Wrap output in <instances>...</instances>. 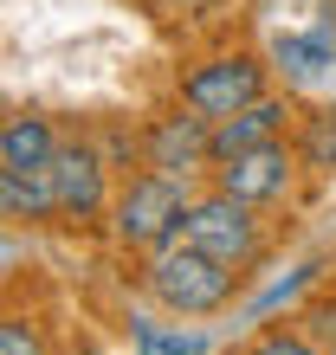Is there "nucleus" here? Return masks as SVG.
<instances>
[{"instance_id":"15","label":"nucleus","mask_w":336,"mask_h":355,"mask_svg":"<svg viewBox=\"0 0 336 355\" xmlns=\"http://www.w3.org/2000/svg\"><path fill=\"white\" fill-rule=\"evenodd\" d=\"M0 355H46V336H39L33 317H0Z\"/></svg>"},{"instance_id":"3","label":"nucleus","mask_w":336,"mask_h":355,"mask_svg":"<svg viewBox=\"0 0 336 355\" xmlns=\"http://www.w3.org/2000/svg\"><path fill=\"white\" fill-rule=\"evenodd\" d=\"M187 245H201V252H214L220 265H233L240 278L252 265H259L265 252V233H259V207H246L233 194H220V187H207V194H194V207H187Z\"/></svg>"},{"instance_id":"16","label":"nucleus","mask_w":336,"mask_h":355,"mask_svg":"<svg viewBox=\"0 0 336 355\" xmlns=\"http://www.w3.org/2000/svg\"><path fill=\"white\" fill-rule=\"evenodd\" d=\"M298 323H304L324 349H336V297H330V291H324L317 304H304V310H298Z\"/></svg>"},{"instance_id":"13","label":"nucleus","mask_w":336,"mask_h":355,"mask_svg":"<svg viewBox=\"0 0 336 355\" xmlns=\"http://www.w3.org/2000/svg\"><path fill=\"white\" fill-rule=\"evenodd\" d=\"M246 355H330V349H324L317 336H310V329H304L298 317H291V323H265L259 336L246 343Z\"/></svg>"},{"instance_id":"1","label":"nucleus","mask_w":336,"mask_h":355,"mask_svg":"<svg viewBox=\"0 0 336 355\" xmlns=\"http://www.w3.org/2000/svg\"><path fill=\"white\" fill-rule=\"evenodd\" d=\"M142 284H149V297L168 310V317H214V310L233 304L240 291V271L220 265L214 252H201V245H162V252L149 259V271H142Z\"/></svg>"},{"instance_id":"17","label":"nucleus","mask_w":336,"mask_h":355,"mask_svg":"<svg viewBox=\"0 0 336 355\" xmlns=\"http://www.w3.org/2000/svg\"><path fill=\"white\" fill-rule=\"evenodd\" d=\"M330 355H336V349H330Z\"/></svg>"},{"instance_id":"9","label":"nucleus","mask_w":336,"mask_h":355,"mask_svg":"<svg viewBox=\"0 0 336 355\" xmlns=\"http://www.w3.org/2000/svg\"><path fill=\"white\" fill-rule=\"evenodd\" d=\"M52 155H58V130H52V116L19 110V116L0 123V168L33 175V168H52Z\"/></svg>"},{"instance_id":"4","label":"nucleus","mask_w":336,"mask_h":355,"mask_svg":"<svg viewBox=\"0 0 336 355\" xmlns=\"http://www.w3.org/2000/svg\"><path fill=\"white\" fill-rule=\"evenodd\" d=\"M259 97H265V65L252 52H220V58H207V65H194L181 78V103L214 116V123L246 110V103H259Z\"/></svg>"},{"instance_id":"6","label":"nucleus","mask_w":336,"mask_h":355,"mask_svg":"<svg viewBox=\"0 0 336 355\" xmlns=\"http://www.w3.org/2000/svg\"><path fill=\"white\" fill-rule=\"evenodd\" d=\"M298 168H304V155L291 149V142H265V149H246L233 162H214V187L246 200V207H271V200L291 194Z\"/></svg>"},{"instance_id":"11","label":"nucleus","mask_w":336,"mask_h":355,"mask_svg":"<svg viewBox=\"0 0 336 355\" xmlns=\"http://www.w3.org/2000/svg\"><path fill=\"white\" fill-rule=\"evenodd\" d=\"M271 58H278V71L291 78V85H317V78L336 65V46L324 33H285L278 46H271Z\"/></svg>"},{"instance_id":"10","label":"nucleus","mask_w":336,"mask_h":355,"mask_svg":"<svg viewBox=\"0 0 336 355\" xmlns=\"http://www.w3.org/2000/svg\"><path fill=\"white\" fill-rule=\"evenodd\" d=\"M0 214H7V220H52V214H58L52 168H33V175L0 168Z\"/></svg>"},{"instance_id":"14","label":"nucleus","mask_w":336,"mask_h":355,"mask_svg":"<svg viewBox=\"0 0 336 355\" xmlns=\"http://www.w3.org/2000/svg\"><path fill=\"white\" fill-rule=\"evenodd\" d=\"M298 155H304L310 175H330V168H336V110H317V116L298 130Z\"/></svg>"},{"instance_id":"5","label":"nucleus","mask_w":336,"mask_h":355,"mask_svg":"<svg viewBox=\"0 0 336 355\" xmlns=\"http://www.w3.org/2000/svg\"><path fill=\"white\" fill-rule=\"evenodd\" d=\"M142 168L181 175V181L214 175V116L187 110V103H181L175 116H156L149 130H142Z\"/></svg>"},{"instance_id":"12","label":"nucleus","mask_w":336,"mask_h":355,"mask_svg":"<svg viewBox=\"0 0 336 355\" xmlns=\"http://www.w3.org/2000/svg\"><path fill=\"white\" fill-rule=\"evenodd\" d=\"M130 336H136V355H214V343H207L187 317H181V323L130 317Z\"/></svg>"},{"instance_id":"2","label":"nucleus","mask_w":336,"mask_h":355,"mask_svg":"<svg viewBox=\"0 0 336 355\" xmlns=\"http://www.w3.org/2000/svg\"><path fill=\"white\" fill-rule=\"evenodd\" d=\"M187 207H194V187L181 175H156L142 168L123 181V194L110 200V233L117 245H136V252H162L187 233Z\"/></svg>"},{"instance_id":"7","label":"nucleus","mask_w":336,"mask_h":355,"mask_svg":"<svg viewBox=\"0 0 336 355\" xmlns=\"http://www.w3.org/2000/svg\"><path fill=\"white\" fill-rule=\"evenodd\" d=\"M52 187H58V220H97L110 214V162L97 142H58L52 155Z\"/></svg>"},{"instance_id":"8","label":"nucleus","mask_w":336,"mask_h":355,"mask_svg":"<svg viewBox=\"0 0 336 355\" xmlns=\"http://www.w3.org/2000/svg\"><path fill=\"white\" fill-rule=\"evenodd\" d=\"M285 136H291V103L265 91L259 103H246V110L214 123V162H233V155L265 149V142H285Z\"/></svg>"}]
</instances>
